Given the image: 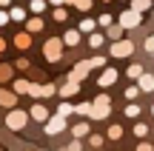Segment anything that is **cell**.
<instances>
[{
	"label": "cell",
	"instance_id": "cell-13",
	"mask_svg": "<svg viewBox=\"0 0 154 151\" xmlns=\"http://www.w3.org/2000/svg\"><path fill=\"white\" fill-rule=\"evenodd\" d=\"M14 46H17V49H29V46H32V32L17 34V37H14Z\"/></svg>",
	"mask_w": 154,
	"mask_h": 151
},
{
	"label": "cell",
	"instance_id": "cell-25",
	"mask_svg": "<svg viewBox=\"0 0 154 151\" xmlns=\"http://www.w3.org/2000/svg\"><path fill=\"white\" fill-rule=\"evenodd\" d=\"M140 74H143V66H137V63H131V66H128V77L140 80Z\"/></svg>",
	"mask_w": 154,
	"mask_h": 151
},
{
	"label": "cell",
	"instance_id": "cell-29",
	"mask_svg": "<svg viewBox=\"0 0 154 151\" xmlns=\"http://www.w3.org/2000/svg\"><path fill=\"white\" fill-rule=\"evenodd\" d=\"M137 114H140V106L137 103H128L126 106V117H137Z\"/></svg>",
	"mask_w": 154,
	"mask_h": 151
},
{
	"label": "cell",
	"instance_id": "cell-32",
	"mask_svg": "<svg viewBox=\"0 0 154 151\" xmlns=\"http://www.w3.org/2000/svg\"><path fill=\"white\" fill-rule=\"evenodd\" d=\"M57 111H60V114H66V117H69V114L74 111V106H72V103H60V106H57Z\"/></svg>",
	"mask_w": 154,
	"mask_h": 151
},
{
	"label": "cell",
	"instance_id": "cell-30",
	"mask_svg": "<svg viewBox=\"0 0 154 151\" xmlns=\"http://www.w3.org/2000/svg\"><path fill=\"white\" fill-rule=\"evenodd\" d=\"M140 91H143V89H140V83H137V86H128V89H126V97H128V100H134Z\"/></svg>",
	"mask_w": 154,
	"mask_h": 151
},
{
	"label": "cell",
	"instance_id": "cell-26",
	"mask_svg": "<svg viewBox=\"0 0 154 151\" xmlns=\"http://www.w3.org/2000/svg\"><path fill=\"white\" fill-rule=\"evenodd\" d=\"M123 137V128L120 125H109V140H120Z\"/></svg>",
	"mask_w": 154,
	"mask_h": 151
},
{
	"label": "cell",
	"instance_id": "cell-18",
	"mask_svg": "<svg viewBox=\"0 0 154 151\" xmlns=\"http://www.w3.org/2000/svg\"><path fill=\"white\" fill-rule=\"evenodd\" d=\"M72 134H74V137H80V140H83V137L88 134V123H77L74 128H72Z\"/></svg>",
	"mask_w": 154,
	"mask_h": 151
},
{
	"label": "cell",
	"instance_id": "cell-16",
	"mask_svg": "<svg viewBox=\"0 0 154 151\" xmlns=\"http://www.w3.org/2000/svg\"><path fill=\"white\" fill-rule=\"evenodd\" d=\"M97 29V20H91V17H83L80 20V32H94Z\"/></svg>",
	"mask_w": 154,
	"mask_h": 151
},
{
	"label": "cell",
	"instance_id": "cell-9",
	"mask_svg": "<svg viewBox=\"0 0 154 151\" xmlns=\"http://www.w3.org/2000/svg\"><path fill=\"white\" fill-rule=\"evenodd\" d=\"M29 114H32V117L37 120V123H46V120H49V111H46V106H43V103H34Z\"/></svg>",
	"mask_w": 154,
	"mask_h": 151
},
{
	"label": "cell",
	"instance_id": "cell-27",
	"mask_svg": "<svg viewBox=\"0 0 154 151\" xmlns=\"http://www.w3.org/2000/svg\"><path fill=\"white\" fill-rule=\"evenodd\" d=\"M151 6V0H131V9H137V11H146Z\"/></svg>",
	"mask_w": 154,
	"mask_h": 151
},
{
	"label": "cell",
	"instance_id": "cell-38",
	"mask_svg": "<svg viewBox=\"0 0 154 151\" xmlns=\"http://www.w3.org/2000/svg\"><path fill=\"white\" fill-rule=\"evenodd\" d=\"M9 20H11V14H9V11H0V26H6Z\"/></svg>",
	"mask_w": 154,
	"mask_h": 151
},
{
	"label": "cell",
	"instance_id": "cell-36",
	"mask_svg": "<svg viewBox=\"0 0 154 151\" xmlns=\"http://www.w3.org/2000/svg\"><path fill=\"white\" fill-rule=\"evenodd\" d=\"M106 66V57H91V68H100Z\"/></svg>",
	"mask_w": 154,
	"mask_h": 151
},
{
	"label": "cell",
	"instance_id": "cell-11",
	"mask_svg": "<svg viewBox=\"0 0 154 151\" xmlns=\"http://www.w3.org/2000/svg\"><path fill=\"white\" fill-rule=\"evenodd\" d=\"M114 80H117V68H106V71L100 74V80H97V83H100V86L106 89V86H111Z\"/></svg>",
	"mask_w": 154,
	"mask_h": 151
},
{
	"label": "cell",
	"instance_id": "cell-1",
	"mask_svg": "<svg viewBox=\"0 0 154 151\" xmlns=\"http://www.w3.org/2000/svg\"><path fill=\"white\" fill-rule=\"evenodd\" d=\"M63 46H66V43H63V37H49V40H46V46H43L46 60H49V63H57L63 57Z\"/></svg>",
	"mask_w": 154,
	"mask_h": 151
},
{
	"label": "cell",
	"instance_id": "cell-45",
	"mask_svg": "<svg viewBox=\"0 0 154 151\" xmlns=\"http://www.w3.org/2000/svg\"><path fill=\"white\" fill-rule=\"evenodd\" d=\"M151 111H154V106H151Z\"/></svg>",
	"mask_w": 154,
	"mask_h": 151
},
{
	"label": "cell",
	"instance_id": "cell-2",
	"mask_svg": "<svg viewBox=\"0 0 154 151\" xmlns=\"http://www.w3.org/2000/svg\"><path fill=\"white\" fill-rule=\"evenodd\" d=\"M29 117H32V114L20 111V108H9V114H6V125H9L11 131H20V128H26Z\"/></svg>",
	"mask_w": 154,
	"mask_h": 151
},
{
	"label": "cell",
	"instance_id": "cell-28",
	"mask_svg": "<svg viewBox=\"0 0 154 151\" xmlns=\"http://www.w3.org/2000/svg\"><path fill=\"white\" fill-rule=\"evenodd\" d=\"M51 94H54V86H51V83H43V86H40V97H51Z\"/></svg>",
	"mask_w": 154,
	"mask_h": 151
},
{
	"label": "cell",
	"instance_id": "cell-42",
	"mask_svg": "<svg viewBox=\"0 0 154 151\" xmlns=\"http://www.w3.org/2000/svg\"><path fill=\"white\" fill-rule=\"evenodd\" d=\"M49 3H51V6H63L66 0H49Z\"/></svg>",
	"mask_w": 154,
	"mask_h": 151
},
{
	"label": "cell",
	"instance_id": "cell-40",
	"mask_svg": "<svg viewBox=\"0 0 154 151\" xmlns=\"http://www.w3.org/2000/svg\"><path fill=\"white\" fill-rule=\"evenodd\" d=\"M146 51H151V54H154V37H146Z\"/></svg>",
	"mask_w": 154,
	"mask_h": 151
},
{
	"label": "cell",
	"instance_id": "cell-14",
	"mask_svg": "<svg viewBox=\"0 0 154 151\" xmlns=\"http://www.w3.org/2000/svg\"><path fill=\"white\" fill-rule=\"evenodd\" d=\"M26 32H32V34H34V32H43V17H40V14L32 17V20L26 23Z\"/></svg>",
	"mask_w": 154,
	"mask_h": 151
},
{
	"label": "cell",
	"instance_id": "cell-10",
	"mask_svg": "<svg viewBox=\"0 0 154 151\" xmlns=\"http://www.w3.org/2000/svg\"><path fill=\"white\" fill-rule=\"evenodd\" d=\"M77 91H80V83H77V80H69V83L60 86V97H74Z\"/></svg>",
	"mask_w": 154,
	"mask_h": 151
},
{
	"label": "cell",
	"instance_id": "cell-20",
	"mask_svg": "<svg viewBox=\"0 0 154 151\" xmlns=\"http://www.w3.org/2000/svg\"><path fill=\"white\" fill-rule=\"evenodd\" d=\"M29 86H32L29 80H14V91L17 94H29Z\"/></svg>",
	"mask_w": 154,
	"mask_h": 151
},
{
	"label": "cell",
	"instance_id": "cell-19",
	"mask_svg": "<svg viewBox=\"0 0 154 151\" xmlns=\"http://www.w3.org/2000/svg\"><path fill=\"white\" fill-rule=\"evenodd\" d=\"M9 14H11V20H26V9H20V6H11Z\"/></svg>",
	"mask_w": 154,
	"mask_h": 151
},
{
	"label": "cell",
	"instance_id": "cell-6",
	"mask_svg": "<svg viewBox=\"0 0 154 151\" xmlns=\"http://www.w3.org/2000/svg\"><path fill=\"white\" fill-rule=\"evenodd\" d=\"M120 26H126V29H134V26H140V11H137V9H128V11H123V14H120Z\"/></svg>",
	"mask_w": 154,
	"mask_h": 151
},
{
	"label": "cell",
	"instance_id": "cell-31",
	"mask_svg": "<svg viewBox=\"0 0 154 151\" xmlns=\"http://www.w3.org/2000/svg\"><path fill=\"white\" fill-rule=\"evenodd\" d=\"M134 134H137V137H146V134H149V125H146V123H137V125H134Z\"/></svg>",
	"mask_w": 154,
	"mask_h": 151
},
{
	"label": "cell",
	"instance_id": "cell-44",
	"mask_svg": "<svg viewBox=\"0 0 154 151\" xmlns=\"http://www.w3.org/2000/svg\"><path fill=\"white\" fill-rule=\"evenodd\" d=\"M9 3H11V0H0V6H9Z\"/></svg>",
	"mask_w": 154,
	"mask_h": 151
},
{
	"label": "cell",
	"instance_id": "cell-7",
	"mask_svg": "<svg viewBox=\"0 0 154 151\" xmlns=\"http://www.w3.org/2000/svg\"><path fill=\"white\" fill-rule=\"evenodd\" d=\"M88 68H91V60H80V63H77V66L72 68V74H69V80H77V83H80V80H86Z\"/></svg>",
	"mask_w": 154,
	"mask_h": 151
},
{
	"label": "cell",
	"instance_id": "cell-22",
	"mask_svg": "<svg viewBox=\"0 0 154 151\" xmlns=\"http://www.w3.org/2000/svg\"><path fill=\"white\" fill-rule=\"evenodd\" d=\"M29 11H34V14H40V11H46V0H32V6H29Z\"/></svg>",
	"mask_w": 154,
	"mask_h": 151
},
{
	"label": "cell",
	"instance_id": "cell-5",
	"mask_svg": "<svg viewBox=\"0 0 154 151\" xmlns=\"http://www.w3.org/2000/svg\"><path fill=\"white\" fill-rule=\"evenodd\" d=\"M63 128H66V114H60V111H57L54 117H49V120H46V134H60Z\"/></svg>",
	"mask_w": 154,
	"mask_h": 151
},
{
	"label": "cell",
	"instance_id": "cell-41",
	"mask_svg": "<svg viewBox=\"0 0 154 151\" xmlns=\"http://www.w3.org/2000/svg\"><path fill=\"white\" fill-rule=\"evenodd\" d=\"M137 151H154V146H151V143H140Z\"/></svg>",
	"mask_w": 154,
	"mask_h": 151
},
{
	"label": "cell",
	"instance_id": "cell-35",
	"mask_svg": "<svg viewBox=\"0 0 154 151\" xmlns=\"http://www.w3.org/2000/svg\"><path fill=\"white\" fill-rule=\"evenodd\" d=\"M97 23H100V26H106V29H109V26H111V14H100V17H97Z\"/></svg>",
	"mask_w": 154,
	"mask_h": 151
},
{
	"label": "cell",
	"instance_id": "cell-17",
	"mask_svg": "<svg viewBox=\"0 0 154 151\" xmlns=\"http://www.w3.org/2000/svg\"><path fill=\"white\" fill-rule=\"evenodd\" d=\"M123 32H126V26H109V40H120Z\"/></svg>",
	"mask_w": 154,
	"mask_h": 151
},
{
	"label": "cell",
	"instance_id": "cell-34",
	"mask_svg": "<svg viewBox=\"0 0 154 151\" xmlns=\"http://www.w3.org/2000/svg\"><path fill=\"white\" fill-rule=\"evenodd\" d=\"M88 143H91L94 148H100V146H103V137H100V134H91V137H88Z\"/></svg>",
	"mask_w": 154,
	"mask_h": 151
},
{
	"label": "cell",
	"instance_id": "cell-15",
	"mask_svg": "<svg viewBox=\"0 0 154 151\" xmlns=\"http://www.w3.org/2000/svg\"><path fill=\"white\" fill-rule=\"evenodd\" d=\"M140 89L143 91H154V74H140Z\"/></svg>",
	"mask_w": 154,
	"mask_h": 151
},
{
	"label": "cell",
	"instance_id": "cell-39",
	"mask_svg": "<svg viewBox=\"0 0 154 151\" xmlns=\"http://www.w3.org/2000/svg\"><path fill=\"white\" fill-rule=\"evenodd\" d=\"M83 146H80V137H74V143H72V146H69V151H80Z\"/></svg>",
	"mask_w": 154,
	"mask_h": 151
},
{
	"label": "cell",
	"instance_id": "cell-43",
	"mask_svg": "<svg viewBox=\"0 0 154 151\" xmlns=\"http://www.w3.org/2000/svg\"><path fill=\"white\" fill-rule=\"evenodd\" d=\"M3 49H6V43H3V40H0V54H3Z\"/></svg>",
	"mask_w": 154,
	"mask_h": 151
},
{
	"label": "cell",
	"instance_id": "cell-12",
	"mask_svg": "<svg viewBox=\"0 0 154 151\" xmlns=\"http://www.w3.org/2000/svg\"><path fill=\"white\" fill-rule=\"evenodd\" d=\"M80 29H72V32H66V34H63V43H66V46H77V43H80Z\"/></svg>",
	"mask_w": 154,
	"mask_h": 151
},
{
	"label": "cell",
	"instance_id": "cell-24",
	"mask_svg": "<svg viewBox=\"0 0 154 151\" xmlns=\"http://www.w3.org/2000/svg\"><path fill=\"white\" fill-rule=\"evenodd\" d=\"M103 34H91V37H88V46H91V49H100V46H103Z\"/></svg>",
	"mask_w": 154,
	"mask_h": 151
},
{
	"label": "cell",
	"instance_id": "cell-21",
	"mask_svg": "<svg viewBox=\"0 0 154 151\" xmlns=\"http://www.w3.org/2000/svg\"><path fill=\"white\" fill-rule=\"evenodd\" d=\"M74 111H77V114H83V117H88V114H91V103H77Z\"/></svg>",
	"mask_w": 154,
	"mask_h": 151
},
{
	"label": "cell",
	"instance_id": "cell-4",
	"mask_svg": "<svg viewBox=\"0 0 154 151\" xmlns=\"http://www.w3.org/2000/svg\"><path fill=\"white\" fill-rule=\"evenodd\" d=\"M131 51H134L131 40H114L111 43V57H131Z\"/></svg>",
	"mask_w": 154,
	"mask_h": 151
},
{
	"label": "cell",
	"instance_id": "cell-33",
	"mask_svg": "<svg viewBox=\"0 0 154 151\" xmlns=\"http://www.w3.org/2000/svg\"><path fill=\"white\" fill-rule=\"evenodd\" d=\"M66 17H69V11H63V6H57V9H54V20H66Z\"/></svg>",
	"mask_w": 154,
	"mask_h": 151
},
{
	"label": "cell",
	"instance_id": "cell-37",
	"mask_svg": "<svg viewBox=\"0 0 154 151\" xmlns=\"http://www.w3.org/2000/svg\"><path fill=\"white\" fill-rule=\"evenodd\" d=\"M29 94H32V97H40V83H32V86H29Z\"/></svg>",
	"mask_w": 154,
	"mask_h": 151
},
{
	"label": "cell",
	"instance_id": "cell-3",
	"mask_svg": "<svg viewBox=\"0 0 154 151\" xmlns=\"http://www.w3.org/2000/svg\"><path fill=\"white\" fill-rule=\"evenodd\" d=\"M109 111H111V100L106 94H100L97 100L91 103V114H88V117H91V120H106V117H109Z\"/></svg>",
	"mask_w": 154,
	"mask_h": 151
},
{
	"label": "cell",
	"instance_id": "cell-23",
	"mask_svg": "<svg viewBox=\"0 0 154 151\" xmlns=\"http://www.w3.org/2000/svg\"><path fill=\"white\" fill-rule=\"evenodd\" d=\"M6 80H11V66L0 63V83H6Z\"/></svg>",
	"mask_w": 154,
	"mask_h": 151
},
{
	"label": "cell",
	"instance_id": "cell-8",
	"mask_svg": "<svg viewBox=\"0 0 154 151\" xmlns=\"http://www.w3.org/2000/svg\"><path fill=\"white\" fill-rule=\"evenodd\" d=\"M0 106L3 108H14L17 106V91H0Z\"/></svg>",
	"mask_w": 154,
	"mask_h": 151
}]
</instances>
